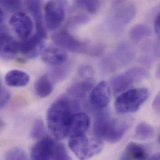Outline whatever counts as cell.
I'll use <instances>...</instances> for the list:
<instances>
[{
	"instance_id": "6da1fadb",
	"label": "cell",
	"mask_w": 160,
	"mask_h": 160,
	"mask_svg": "<svg viewBox=\"0 0 160 160\" xmlns=\"http://www.w3.org/2000/svg\"><path fill=\"white\" fill-rule=\"evenodd\" d=\"M74 107L68 99L61 98L49 107L47 113L48 127L57 140L64 139L68 135Z\"/></svg>"
},
{
	"instance_id": "7a4b0ae2",
	"label": "cell",
	"mask_w": 160,
	"mask_h": 160,
	"mask_svg": "<svg viewBox=\"0 0 160 160\" xmlns=\"http://www.w3.org/2000/svg\"><path fill=\"white\" fill-rule=\"evenodd\" d=\"M130 123L126 120L114 118L105 112L96 115L93 124L95 137L109 143H117L124 136Z\"/></svg>"
},
{
	"instance_id": "3957f363",
	"label": "cell",
	"mask_w": 160,
	"mask_h": 160,
	"mask_svg": "<svg viewBox=\"0 0 160 160\" xmlns=\"http://www.w3.org/2000/svg\"><path fill=\"white\" fill-rule=\"evenodd\" d=\"M137 8L135 4L127 1L113 2L108 16V24L115 32L123 30L135 18Z\"/></svg>"
},
{
	"instance_id": "277c9868",
	"label": "cell",
	"mask_w": 160,
	"mask_h": 160,
	"mask_svg": "<svg viewBox=\"0 0 160 160\" xmlns=\"http://www.w3.org/2000/svg\"><path fill=\"white\" fill-rule=\"evenodd\" d=\"M149 91L146 88L128 90L117 97L115 102L116 111L120 114H127L138 111L147 100Z\"/></svg>"
},
{
	"instance_id": "5b68a950",
	"label": "cell",
	"mask_w": 160,
	"mask_h": 160,
	"mask_svg": "<svg viewBox=\"0 0 160 160\" xmlns=\"http://www.w3.org/2000/svg\"><path fill=\"white\" fill-rule=\"evenodd\" d=\"M69 147L80 160H87L100 153L103 147L101 140L86 135L69 138Z\"/></svg>"
},
{
	"instance_id": "8992f818",
	"label": "cell",
	"mask_w": 160,
	"mask_h": 160,
	"mask_svg": "<svg viewBox=\"0 0 160 160\" xmlns=\"http://www.w3.org/2000/svg\"><path fill=\"white\" fill-rule=\"evenodd\" d=\"M148 77L149 74L145 69L134 67L114 77L111 80V85L114 93L118 94L128 90L134 83L146 79Z\"/></svg>"
},
{
	"instance_id": "52a82bcc",
	"label": "cell",
	"mask_w": 160,
	"mask_h": 160,
	"mask_svg": "<svg viewBox=\"0 0 160 160\" xmlns=\"http://www.w3.org/2000/svg\"><path fill=\"white\" fill-rule=\"evenodd\" d=\"M66 2L63 1H49L46 3L45 20L50 29H56L62 24L66 15Z\"/></svg>"
},
{
	"instance_id": "ba28073f",
	"label": "cell",
	"mask_w": 160,
	"mask_h": 160,
	"mask_svg": "<svg viewBox=\"0 0 160 160\" xmlns=\"http://www.w3.org/2000/svg\"><path fill=\"white\" fill-rule=\"evenodd\" d=\"M54 42L62 49L74 53H87L88 44L76 39L67 31H61L52 36Z\"/></svg>"
},
{
	"instance_id": "9c48e42d",
	"label": "cell",
	"mask_w": 160,
	"mask_h": 160,
	"mask_svg": "<svg viewBox=\"0 0 160 160\" xmlns=\"http://www.w3.org/2000/svg\"><path fill=\"white\" fill-rule=\"evenodd\" d=\"M44 39L36 33L34 36L22 40L19 43V52L29 59L36 58L45 49Z\"/></svg>"
},
{
	"instance_id": "30bf717a",
	"label": "cell",
	"mask_w": 160,
	"mask_h": 160,
	"mask_svg": "<svg viewBox=\"0 0 160 160\" xmlns=\"http://www.w3.org/2000/svg\"><path fill=\"white\" fill-rule=\"evenodd\" d=\"M9 23L18 36L22 40L29 38L33 29L31 18L22 12H16L10 18Z\"/></svg>"
},
{
	"instance_id": "8fae6325",
	"label": "cell",
	"mask_w": 160,
	"mask_h": 160,
	"mask_svg": "<svg viewBox=\"0 0 160 160\" xmlns=\"http://www.w3.org/2000/svg\"><path fill=\"white\" fill-rule=\"evenodd\" d=\"M56 143L50 138H44L38 141L31 150V160H52Z\"/></svg>"
},
{
	"instance_id": "7c38bea8",
	"label": "cell",
	"mask_w": 160,
	"mask_h": 160,
	"mask_svg": "<svg viewBox=\"0 0 160 160\" xmlns=\"http://www.w3.org/2000/svg\"><path fill=\"white\" fill-rule=\"evenodd\" d=\"M110 101V87L106 82L102 81L91 92L90 95V103L96 108L102 109L106 107Z\"/></svg>"
},
{
	"instance_id": "4fadbf2b",
	"label": "cell",
	"mask_w": 160,
	"mask_h": 160,
	"mask_svg": "<svg viewBox=\"0 0 160 160\" xmlns=\"http://www.w3.org/2000/svg\"><path fill=\"white\" fill-rule=\"evenodd\" d=\"M89 125L90 120L87 114L84 113H76L72 117L68 135L69 136V138L86 135Z\"/></svg>"
},
{
	"instance_id": "5bb4252c",
	"label": "cell",
	"mask_w": 160,
	"mask_h": 160,
	"mask_svg": "<svg viewBox=\"0 0 160 160\" xmlns=\"http://www.w3.org/2000/svg\"><path fill=\"white\" fill-rule=\"evenodd\" d=\"M19 52V43L11 36L1 32L0 34V58L12 59Z\"/></svg>"
},
{
	"instance_id": "9a60e30c",
	"label": "cell",
	"mask_w": 160,
	"mask_h": 160,
	"mask_svg": "<svg viewBox=\"0 0 160 160\" xmlns=\"http://www.w3.org/2000/svg\"><path fill=\"white\" fill-rule=\"evenodd\" d=\"M42 59L47 64L53 66H61L68 59V54L63 49L56 47H49L42 53Z\"/></svg>"
},
{
	"instance_id": "2e32d148",
	"label": "cell",
	"mask_w": 160,
	"mask_h": 160,
	"mask_svg": "<svg viewBox=\"0 0 160 160\" xmlns=\"http://www.w3.org/2000/svg\"><path fill=\"white\" fill-rule=\"evenodd\" d=\"M148 151L142 145L130 142L125 147L120 160H147Z\"/></svg>"
},
{
	"instance_id": "e0dca14e",
	"label": "cell",
	"mask_w": 160,
	"mask_h": 160,
	"mask_svg": "<svg viewBox=\"0 0 160 160\" xmlns=\"http://www.w3.org/2000/svg\"><path fill=\"white\" fill-rule=\"evenodd\" d=\"M135 55V52L132 46L128 44L123 43L118 46L112 58L117 67L125 66L132 61Z\"/></svg>"
},
{
	"instance_id": "ac0fdd59",
	"label": "cell",
	"mask_w": 160,
	"mask_h": 160,
	"mask_svg": "<svg viewBox=\"0 0 160 160\" xmlns=\"http://www.w3.org/2000/svg\"><path fill=\"white\" fill-rule=\"evenodd\" d=\"M28 9L36 20V33L46 36V32L42 24V15L41 11V1H28L26 2Z\"/></svg>"
},
{
	"instance_id": "d6986e66",
	"label": "cell",
	"mask_w": 160,
	"mask_h": 160,
	"mask_svg": "<svg viewBox=\"0 0 160 160\" xmlns=\"http://www.w3.org/2000/svg\"><path fill=\"white\" fill-rule=\"evenodd\" d=\"M6 83L12 87H21L26 86L29 81V75L20 70H11L5 76Z\"/></svg>"
},
{
	"instance_id": "ffe728a7",
	"label": "cell",
	"mask_w": 160,
	"mask_h": 160,
	"mask_svg": "<svg viewBox=\"0 0 160 160\" xmlns=\"http://www.w3.org/2000/svg\"><path fill=\"white\" fill-rule=\"evenodd\" d=\"M93 83V79H82L79 82L72 85L68 90V92L69 95L74 98H83L87 92L92 88Z\"/></svg>"
},
{
	"instance_id": "44dd1931",
	"label": "cell",
	"mask_w": 160,
	"mask_h": 160,
	"mask_svg": "<svg viewBox=\"0 0 160 160\" xmlns=\"http://www.w3.org/2000/svg\"><path fill=\"white\" fill-rule=\"evenodd\" d=\"M34 90L36 95L39 97H46L53 91L52 82L48 76H42L36 81L34 85Z\"/></svg>"
},
{
	"instance_id": "7402d4cb",
	"label": "cell",
	"mask_w": 160,
	"mask_h": 160,
	"mask_svg": "<svg viewBox=\"0 0 160 160\" xmlns=\"http://www.w3.org/2000/svg\"><path fill=\"white\" fill-rule=\"evenodd\" d=\"M152 31L146 24H139L133 26L129 32V36L135 42H138L150 36Z\"/></svg>"
},
{
	"instance_id": "603a6c76",
	"label": "cell",
	"mask_w": 160,
	"mask_h": 160,
	"mask_svg": "<svg viewBox=\"0 0 160 160\" xmlns=\"http://www.w3.org/2000/svg\"><path fill=\"white\" fill-rule=\"evenodd\" d=\"M155 135L153 127L145 122L140 123L135 130V137L140 140H147L151 139Z\"/></svg>"
},
{
	"instance_id": "cb8c5ba5",
	"label": "cell",
	"mask_w": 160,
	"mask_h": 160,
	"mask_svg": "<svg viewBox=\"0 0 160 160\" xmlns=\"http://www.w3.org/2000/svg\"><path fill=\"white\" fill-rule=\"evenodd\" d=\"M75 3L78 7L91 14L97 12L101 6V2L99 1H77Z\"/></svg>"
},
{
	"instance_id": "d4e9b609",
	"label": "cell",
	"mask_w": 160,
	"mask_h": 160,
	"mask_svg": "<svg viewBox=\"0 0 160 160\" xmlns=\"http://www.w3.org/2000/svg\"><path fill=\"white\" fill-rule=\"evenodd\" d=\"M52 160H71L66 147L63 144L56 143Z\"/></svg>"
},
{
	"instance_id": "484cf974",
	"label": "cell",
	"mask_w": 160,
	"mask_h": 160,
	"mask_svg": "<svg viewBox=\"0 0 160 160\" xmlns=\"http://www.w3.org/2000/svg\"><path fill=\"white\" fill-rule=\"evenodd\" d=\"M45 132L44 122L41 119L34 121L31 132V136L34 139H39L43 137Z\"/></svg>"
},
{
	"instance_id": "4316f807",
	"label": "cell",
	"mask_w": 160,
	"mask_h": 160,
	"mask_svg": "<svg viewBox=\"0 0 160 160\" xmlns=\"http://www.w3.org/2000/svg\"><path fill=\"white\" fill-rule=\"evenodd\" d=\"M5 160H28V159L24 150L16 148L11 149L7 153Z\"/></svg>"
},
{
	"instance_id": "83f0119b",
	"label": "cell",
	"mask_w": 160,
	"mask_h": 160,
	"mask_svg": "<svg viewBox=\"0 0 160 160\" xmlns=\"http://www.w3.org/2000/svg\"><path fill=\"white\" fill-rule=\"evenodd\" d=\"M90 21V18L84 14L74 15L69 21V28H74L81 25L85 24Z\"/></svg>"
},
{
	"instance_id": "f1b7e54d",
	"label": "cell",
	"mask_w": 160,
	"mask_h": 160,
	"mask_svg": "<svg viewBox=\"0 0 160 160\" xmlns=\"http://www.w3.org/2000/svg\"><path fill=\"white\" fill-rule=\"evenodd\" d=\"M79 76L81 79H93L94 71L89 65L81 66L79 70Z\"/></svg>"
},
{
	"instance_id": "f546056e",
	"label": "cell",
	"mask_w": 160,
	"mask_h": 160,
	"mask_svg": "<svg viewBox=\"0 0 160 160\" xmlns=\"http://www.w3.org/2000/svg\"><path fill=\"white\" fill-rule=\"evenodd\" d=\"M0 4L9 10L17 11L21 9L22 2L19 1H0Z\"/></svg>"
},
{
	"instance_id": "4dcf8cb0",
	"label": "cell",
	"mask_w": 160,
	"mask_h": 160,
	"mask_svg": "<svg viewBox=\"0 0 160 160\" xmlns=\"http://www.w3.org/2000/svg\"><path fill=\"white\" fill-rule=\"evenodd\" d=\"M68 71L69 69L68 68H58L54 71L53 75L57 79H60L62 78H64L67 75Z\"/></svg>"
},
{
	"instance_id": "1f68e13d",
	"label": "cell",
	"mask_w": 160,
	"mask_h": 160,
	"mask_svg": "<svg viewBox=\"0 0 160 160\" xmlns=\"http://www.w3.org/2000/svg\"><path fill=\"white\" fill-rule=\"evenodd\" d=\"M160 12L158 13V14L157 15L155 19V21H154V28H155V31L156 34H157V36L159 37L160 35Z\"/></svg>"
},
{
	"instance_id": "d6a6232c",
	"label": "cell",
	"mask_w": 160,
	"mask_h": 160,
	"mask_svg": "<svg viewBox=\"0 0 160 160\" xmlns=\"http://www.w3.org/2000/svg\"><path fill=\"white\" fill-rule=\"evenodd\" d=\"M153 108L156 112H160V94L159 93L155 97V98L153 100Z\"/></svg>"
},
{
	"instance_id": "836d02e7",
	"label": "cell",
	"mask_w": 160,
	"mask_h": 160,
	"mask_svg": "<svg viewBox=\"0 0 160 160\" xmlns=\"http://www.w3.org/2000/svg\"><path fill=\"white\" fill-rule=\"evenodd\" d=\"M9 97L10 96L8 92L2 89L0 85V100H9Z\"/></svg>"
},
{
	"instance_id": "e575fe53",
	"label": "cell",
	"mask_w": 160,
	"mask_h": 160,
	"mask_svg": "<svg viewBox=\"0 0 160 160\" xmlns=\"http://www.w3.org/2000/svg\"><path fill=\"white\" fill-rule=\"evenodd\" d=\"M147 160H160V153H156Z\"/></svg>"
},
{
	"instance_id": "d590c367",
	"label": "cell",
	"mask_w": 160,
	"mask_h": 160,
	"mask_svg": "<svg viewBox=\"0 0 160 160\" xmlns=\"http://www.w3.org/2000/svg\"><path fill=\"white\" fill-rule=\"evenodd\" d=\"M3 19H4V14L2 9L0 8V24L2 22Z\"/></svg>"
},
{
	"instance_id": "8d00e7d4",
	"label": "cell",
	"mask_w": 160,
	"mask_h": 160,
	"mask_svg": "<svg viewBox=\"0 0 160 160\" xmlns=\"http://www.w3.org/2000/svg\"><path fill=\"white\" fill-rule=\"evenodd\" d=\"M3 126H4L3 122L1 120H0V130L3 127Z\"/></svg>"
},
{
	"instance_id": "74e56055",
	"label": "cell",
	"mask_w": 160,
	"mask_h": 160,
	"mask_svg": "<svg viewBox=\"0 0 160 160\" xmlns=\"http://www.w3.org/2000/svg\"><path fill=\"white\" fill-rule=\"evenodd\" d=\"M1 32H1V29H0V34H1Z\"/></svg>"
}]
</instances>
